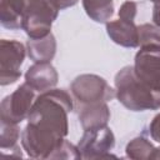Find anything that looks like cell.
I'll return each instance as SVG.
<instances>
[{"label":"cell","instance_id":"22","mask_svg":"<svg viewBox=\"0 0 160 160\" xmlns=\"http://www.w3.org/2000/svg\"><path fill=\"white\" fill-rule=\"evenodd\" d=\"M152 21L156 26L160 28V4H154L152 8Z\"/></svg>","mask_w":160,"mask_h":160},{"label":"cell","instance_id":"12","mask_svg":"<svg viewBox=\"0 0 160 160\" xmlns=\"http://www.w3.org/2000/svg\"><path fill=\"white\" fill-rule=\"evenodd\" d=\"M31 0H0V22L4 28L18 30L22 26L24 14Z\"/></svg>","mask_w":160,"mask_h":160},{"label":"cell","instance_id":"21","mask_svg":"<svg viewBox=\"0 0 160 160\" xmlns=\"http://www.w3.org/2000/svg\"><path fill=\"white\" fill-rule=\"evenodd\" d=\"M52 1L59 8V10H64V9H68V8L76 5L79 0H52Z\"/></svg>","mask_w":160,"mask_h":160},{"label":"cell","instance_id":"14","mask_svg":"<svg viewBox=\"0 0 160 160\" xmlns=\"http://www.w3.org/2000/svg\"><path fill=\"white\" fill-rule=\"evenodd\" d=\"M86 15L95 22H108L114 15V0H81Z\"/></svg>","mask_w":160,"mask_h":160},{"label":"cell","instance_id":"7","mask_svg":"<svg viewBox=\"0 0 160 160\" xmlns=\"http://www.w3.org/2000/svg\"><path fill=\"white\" fill-rule=\"evenodd\" d=\"M26 48L18 40H0V84L1 86L16 82L21 76V65Z\"/></svg>","mask_w":160,"mask_h":160},{"label":"cell","instance_id":"10","mask_svg":"<svg viewBox=\"0 0 160 160\" xmlns=\"http://www.w3.org/2000/svg\"><path fill=\"white\" fill-rule=\"evenodd\" d=\"M106 32L109 38L120 46L130 49L139 46V30L135 21H126L122 19L108 21Z\"/></svg>","mask_w":160,"mask_h":160},{"label":"cell","instance_id":"8","mask_svg":"<svg viewBox=\"0 0 160 160\" xmlns=\"http://www.w3.org/2000/svg\"><path fill=\"white\" fill-rule=\"evenodd\" d=\"M135 75L149 88L160 91V45L140 46L134 59Z\"/></svg>","mask_w":160,"mask_h":160},{"label":"cell","instance_id":"6","mask_svg":"<svg viewBox=\"0 0 160 160\" xmlns=\"http://www.w3.org/2000/svg\"><path fill=\"white\" fill-rule=\"evenodd\" d=\"M76 146L79 149L81 159L109 158L111 156L110 152L115 146V136L112 130L108 125L84 130V134Z\"/></svg>","mask_w":160,"mask_h":160},{"label":"cell","instance_id":"20","mask_svg":"<svg viewBox=\"0 0 160 160\" xmlns=\"http://www.w3.org/2000/svg\"><path fill=\"white\" fill-rule=\"evenodd\" d=\"M149 132L152 140H155L156 142H160V112L155 115L154 119L151 120L149 125Z\"/></svg>","mask_w":160,"mask_h":160},{"label":"cell","instance_id":"2","mask_svg":"<svg viewBox=\"0 0 160 160\" xmlns=\"http://www.w3.org/2000/svg\"><path fill=\"white\" fill-rule=\"evenodd\" d=\"M116 98L131 111L160 110V91H155L144 84L128 65L121 68L114 78Z\"/></svg>","mask_w":160,"mask_h":160},{"label":"cell","instance_id":"5","mask_svg":"<svg viewBox=\"0 0 160 160\" xmlns=\"http://www.w3.org/2000/svg\"><path fill=\"white\" fill-rule=\"evenodd\" d=\"M35 99V90L28 82L21 84L14 92L2 99L0 105V120L20 124L29 116Z\"/></svg>","mask_w":160,"mask_h":160},{"label":"cell","instance_id":"17","mask_svg":"<svg viewBox=\"0 0 160 160\" xmlns=\"http://www.w3.org/2000/svg\"><path fill=\"white\" fill-rule=\"evenodd\" d=\"M139 30V46L156 44L160 45V28L155 24H141L138 26Z\"/></svg>","mask_w":160,"mask_h":160},{"label":"cell","instance_id":"23","mask_svg":"<svg viewBox=\"0 0 160 160\" xmlns=\"http://www.w3.org/2000/svg\"><path fill=\"white\" fill-rule=\"evenodd\" d=\"M150 1H152L154 4H160V0H150Z\"/></svg>","mask_w":160,"mask_h":160},{"label":"cell","instance_id":"9","mask_svg":"<svg viewBox=\"0 0 160 160\" xmlns=\"http://www.w3.org/2000/svg\"><path fill=\"white\" fill-rule=\"evenodd\" d=\"M59 74L50 61L35 62L25 72V82H28L35 91L44 92L54 89L58 84Z\"/></svg>","mask_w":160,"mask_h":160},{"label":"cell","instance_id":"18","mask_svg":"<svg viewBox=\"0 0 160 160\" xmlns=\"http://www.w3.org/2000/svg\"><path fill=\"white\" fill-rule=\"evenodd\" d=\"M49 159H81V155L78 146H75L64 138L51 152Z\"/></svg>","mask_w":160,"mask_h":160},{"label":"cell","instance_id":"13","mask_svg":"<svg viewBox=\"0 0 160 160\" xmlns=\"http://www.w3.org/2000/svg\"><path fill=\"white\" fill-rule=\"evenodd\" d=\"M26 51L29 58L35 62L51 61L56 52V40L50 32L41 39H29L26 41Z\"/></svg>","mask_w":160,"mask_h":160},{"label":"cell","instance_id":"19","mask_svg":"<svg viewBox=\"0 0 160 160\" xmlns=\"http://www.w3.org/2000/svg\"><path fill=\"white\" fill-rule=\"evenodd\" d=\"M136 11H138V4L135 1L128 0L121 4L118 15H119V19H122L126 21H135Z\"/></svg>","mask_w":160,"mask_h":160},{"label":"cell","instance_id":"15","mask_svg":"<svg viewBox=\"0 0 160 160\" xmlns=\"http://www.w3.org/2000/svg\"><path fill=\"white\" fill-rule=\"evenodd\" d=\"M156 148L144 136H138L130 140L125 148L126 156L135 160H149L154 159Z\"/></svg>","mask_w":160,"mask_h":160},{"label":"cell","instance_id":"1","mask_svg":"<svg viewBox=\"0 0 160 160\" xmlns=\"http://www.w3.org/2000/svg\"><path fill=\"white\" fill-rule=\"evenodd\" d=\"M72 98L64 89L40 92L21 132V145L32 159H49L54 149L69 132L68 115L72 110Z\"/></svg>","mask_w":160,"mask_h":160},{"label":"cell","instance_id":"11","mask_svg":"<svg viewBox=\"0 0 160 160\" xmlns=\"http://www.w3.org/2000/svg\"><path fill=\"white\" fill-rule=\"evenodd\" d=\"M110 120V110L106 102L79 105V121L84 130L106 126Z\"/></svg>","mask_w":160,"mask_h":160},{"label":"cell","instance_id":"4","mask_svg":"<svg viewBox=\"0 0 160 160\" xmlns=\"http://www.w3.org/2000/svg\"><path fill=\"white\" fill-rule=\"evenodd\" d=\"M71 94L79 105L108 102L116 96V90L96 74H81L70 85Z\"/></svg>","mask_w":160,"mask_h":160},{"label":"cell","instance_id":"16","mask_svg":"<svg viewBox=\"0 0 160 160\" xmlns=\"http://www.w3.org/2000/svg\"><path fill=\"white\" fill-rule=\"evenodd\" d=\"M0 129H1V135H0V148L1 151L4 152L5 150H18V140L20 138V129L19 124H12V122H6V121H0Z\"/></svg>","mask_w":160,"mask_h":160},{"label":"cell","instance_id":"3","mask_svg":"<svg viewBox=\"0 0 160 160\" xmlns=\"http://www.w3.org/2000/svg\"><path fill=\"white\" fill-rule=\"evenodd\" d=\"M59 11L52 0H31L24 14L21 29L29 39L45 38L51 32L52 22L56 20Z\"/></svg>","mask_w":160,"mask_h":160}]
</instances>
